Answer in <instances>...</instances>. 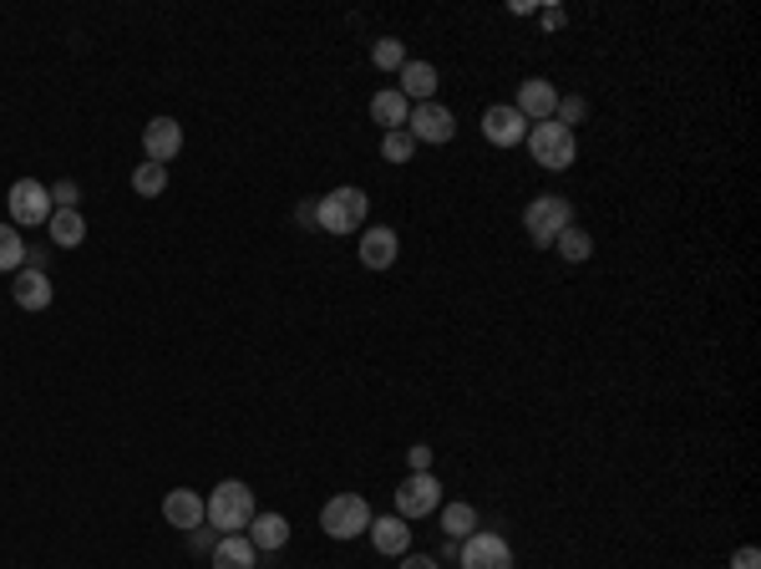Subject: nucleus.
<instances>
[{"instance_id":"obj_1","label":"nucleus","mask_w":761,"mask_h":569,"mask_svg":"<svg viewBox=\"0 0 761 569\" xmlns=\"http://www.w3.org/2000/svg\"><path fill=\"white\" fill-rule=\"evenodd\" d=\"M254 488L239 484V478H224V484L214 488V494L203 498V519H209V529L219 534H244L254 524Z\"/></svg>"},{"instance_id":"obj_2","label":"nucleus","mask_w":761,"mask_h":569,"mask_svg":"<svg viewBox=\"0 0 761 569\" xmlns=\"http://www.w3.org/2000/svg\"><path fill=\"white\" fill-rule=\"evenodd\" d=\"M366 189H331L325 199H315V224H321L325 234H356L361 224H366Z\"/></svg>"},{"instance_id":"obj_3","label":"nucleus","mask_w":761,"mask_h":569,"mask_svg":"<svg viewBox=\"0 0 761 569\" xmlns=\"http://www.w3.org/2000/svg\"><path fill=\"white\" fill-rule=\"evenodd\" d=\"M528 153H534L538 169L564 173L574 158H579V143H574V133L564 122H534V128H528Z\"/></svg>"},{"instance_id":"obj_4","label":"nucleus","mask_w":761,"mask_h":569,"mask_svg":"<svg viewBox=\"0 0 761 569\" xmlns=\"http://www.w3.org/2000/svg\"><path fill=\"white\" fill-rule=\"evenodd\" d=\"M569 224H574V204L564 194H538L534 204L524 209V230H528V240H534L538 250H548V244L559 240Z\"/></svg>"},{"instance_id":"obj_5","label":"nucleus","mask_w":761,"mask_h":569,"mask_svg":"<svg viewBox=\"0 0 761 569\" xmlns=\"http://www.w3.org/2000/svg\"><path fill=\"white\" fill-rule=\"evenodd\" d=\"M371 504L361 494H335L331 504L321 509V529L331 534V539H356V534H366L371 529Z\"/></svg>"},{"instance_id":"obj_6","label":"nucleus","mask_w":761,"mask_h":569,"mask_svg":"<svg viewBox=\"0 0 761 569\" xmlns=\"http://www.w3.org/2000/svg\"><path fill=\"white\" fill-rule=\"evenodd\" d=\"M6 204H11V224H31V230H41V224L57 214L51 189L41 179H16L11 194H6Z\"/></svg>"},{"instance_id":"obj_7","label":"nucleus","mask_w":761,"mask_h":569,"mask_svg":"<svg viewBox=\"0 0 761 569\" xmlns=\"http://www.w3.org/2000/svg\"><path fill=\"white\" fill-rule=\"evenodd\" d=\"M437 509H442V484L432 473H412V478L396 488V514H402L406 524L427 519V514H437Z\"/></svg>"},{"instance_id":"obj_8","label":"nucleus","mask_w":761,"mask_h":569,"mask_svg":"<svg viewBox=\"0 0 761 569\" xmlns=\"http://www.w3.org/2000/svg\"><path fill=\"white\" fill-rule=\"evenodd\" d=\"M406 133L417 138V143H453L457 118H453V108H442V102H417L412 118H406Z\"/></svg>"},{"instance_id":"obj_9","label":"nucleus","mask_w":761,"mask_h":569,"mask_svg":"<svg viewBox=\"0 0 761 569\" xmlns=\"http://www.w3.org/2000/svg\"><path fill=\"white\" fill-rule=\"evenodd\" d=\"M463 569H513V549L503 534L477 529L463 539Z\"/></svg>"},{"instance_id":"obj_10","label":"nucleus","mask_w":761,"mask_h":569,"mask_svg":"<svg viewBox=\"0 0 761 569\" xmlns=\"http://www.w3.org/2000/svg\"><path fill=\"white\" fill-rule=\"evenodd\" d=\"M483 138H488L493 148H518L528 138L524 112L513 108V102H498V108H488V112H483Z\"/></svg>"},{"instance_id":"obj_11","label":"nucleus","mask_w":761,"mask_h":569,"mask_svg":"<svg viewBox=\"0 0 761 569\" xmlns=\"http://www.w3.org/2000/svg\"><path fill=\"white\" fill-rule=\"evenodd\" d=\"M143 153H148V163H173V158L183 153V128H179V118H153L143 128Z\"/></svg>"},{"instance_id":"obj_12","label":"nucleus","mask_w":761,"mask_h":569,"mask_svg":"<svg viewBox=\"0 0 761 569\" xmlns=\"http://www.w3.org/2000/svg\"><path fill=\"white\" fill-rule=\"evenodd\" d=\"M513 108L524 112V122H554L559 92H554V82H544V77H528V82H518V102H513Z\"/></svg>"},{"instance_id":"obj_13","label":"nucleus","mask_w":761,"mask_h":569,"mask_svg":"<svg viewBox=\"0 0 761 569\" xmlns=\"http://www.w3.org/2000/svg\"><path fill=\"white\" fill-rule=\"evenodd\" d=\"M260 549L250 545V534H219L214 549H209V565L214 569H254Z\"/></svg>"},{"instance_id":"obj_14","label":"nucleus","mask_w":761,"mask_h":569,"mask_svg":"<svg viewBox=\"0 0 761 569\" xmlns=\"http://www.w3.org/2000/svg\"><path fill=\"white\" fill-rule=\"evenodd\" d=\"M396 250H402V240H396V230H386V224H376V230L361 234V265L366 270H392L396 265Z\"/></svg>"},{"instance_id":"obj_15","label":"nucleus","mask_w":761,"mask_h":569,"mask_svg":"<svg viewBox=\"0 0 761 569\" xmlns=\"http://www.w3.org/2000/svg\"><path fill=\"white\" fill-rule=\"evenodd\" d=\"M163 519L173 524V529H203V498L193 494V488H173V494L163 498Z\"/></svg>"},{"instance_id":"obj_16","label":"nucleus","mask_w":761,"mask_h":569,"mask_svg":"<svg viewBox=\"0 0 761 569\" xmlns=\"http://www.w3.org/2000/svg\"><path fill=\"white\" fill-rule=\"evenodd\" d=\"M11 295H16V305H21V311H47V305H51V280H47V270H16Z\"/></svg>"},{"instance_id":"obj_17","label":"nucleus","mask_w":761,"mask_h":569,"mask_svg":"<svg viewBox=\"0 0 761 569\" xmlns=\"http://www.w3.org/2000/svg\"><path fill=\"white\" fill-rule=\"evenodd\" d=\"M371 545H376V555H406L412 549V529H406L402 514L371 519Z\"/></svg>"},{"instance_id":"obj_18","label":"nucleus","mask_w":761,"mask_h":569,"mask_svg":"<svg viewBox=\"0 0 761 569\" xmlns=\"http://www.w3.org/2000/svg\"><path fill=\"white\" fill-rule=\"evenodd\" d=\"M396 92H402L406 102H432V92H437V67H432V61H406Z\"/></svg>"},{"instance_id":"obj_19","label":"nucleus","mask_w":761,"mask_h":569,"mask_svg":"<svg viewBox=\"0 0 761 569\" xmlns=\"http://www.w3.org/2000/svg\"><path fill=\"white\" fill-rule=\"evenodd\" d=\"M371 118H376L386 133H402L406 118H412V102H406L396 87H386V92H376V98H371Z\"/></svg>"},{"instance_id":"obj_20","label":"nucleus","mask_w":761,"mask_h":569,"mask_svg":"<svg viewBox=\"0 0 761 569\" xmlns=\"http://www.w3.org/2000/svg\"><path fill=\"white\" fill-rule=\"evenodd\" d=\"M244 534H250L254 549H285L290 545V519L285 514H254V524Z\"/></svg>"},{"instance_id":"obj_21","label":"nucleus","mask_w":761,"mask_h":569,"mask_svg":"<svg viewBox=\"0 0 761 569\" xmlns=\"http://www.w3.org/2000/svg\"><path fill=\"white\" fill-rule=\"evenodd\" d=\"M47 234H51V244H61V250H77V244L87 240L82 209H57V214L47 219Z\"/></svg>"},{"instance_id":"obj_22","label":"nucleus","mask_w":761,"mask_h":569,"mask_svg":"<svg viewBox=\"0 0 761 569\" xmlns=\"http://www.w3.org/2000/svg\"><path fill=\"white\" fill-rule=\"evenodd\" d=\"M26 270V240L16 234V224H0V275Z\"/></svg>"},{"instance_id":"obj_23","label":"nucleus","mask_w":761,"mask_h":569,"mask_svg":"<svg viewBox=\"0 0 761 569\" xmlns=\"http://www.w3.org/2000/svg\"><path fill=\"white\" fill-rule=\"evenodd\" d=\"M442 534H447V539H467V534H477V509L473 504H447V509H442Z\"/></svg>"},{"instance_id":"obj_24","label":"nucleus","mask_w":761,"mask_h":569,"mask_svg":"<svg viewBox=\"0 0 761 569\" xmlns=\"http://www.w3.org/2000/svg\"><path fill=\"white\" fill-rule=\"evenodd\" d=\"M554 250H559L569 265H579V260H589L595 255V240H589V230H579V224H569V230L554 240Z\"/></svg>"},{"instance_id":"obj_25","label":"nucleus","mask_w":761,"mask_h":569,"mask_svg":"<svg viewBox=\"0 0 761 569\" xmlns=\"http://www.w3.org/2000/svg\"><path fill=\"white\" fill-rule=\"evenodd\" d=\"M132 189L143 199H158L168 189V169L163 163H138V173H132Z\"/></svg>"},{"instance_id":"obj_26","label":"nucleus","mask_w":761,"mask_h":569,"mask_svg":"<svg viewBox=\"0 0 761 569\" xmlns=\"http://www.w3.org/2000/svg\"><path fill=\"white\" fill-rule=\"evenodd\" d=\"M371 61H376L380 72H402V67H406V47L396 37H380L376 47H371Z\"/></svg>"},{"instance_id":"obj_27","label":"nucleus","mask_w":761,"mask_h":569,"mask_svg":"<svg viewBox=\"0 0 761 569\" xmlns=\"http://www.w3.org/2000/svg\"><path fill=\"white\" fill-rule=\"evenodd\" d=\"M412 153H417V138L406 133V128L380 138V158H386V163H412Z\"/></svg>"},{"instance_id":"obj_28","label":"nucleus","mask_w":761,"mask_h":569,"mask_svg":"<svg viewBox=\"0 0 761 569\" xmlns=\"http://www.w3.org/2000/svg\"><path fill=\"white\" fill-rule=\"evenodd\" d=\"M584 112H589V102H584V98H559V108H554V118H559L564 128H569V133H574V122H579Z\"/></svg>"},{"instance_id":"obj_29","label":"nucleus","mask_w":761,"mask_h":569,"mask_svg":"<svg viewBox=\"0 0 761 569\" xmlns=\"http://www.w3.org/2000/svg\"><path fill=\"white\" fill-rule=\"evenodd\" d=\"M51 204H57V209H77V183H51Z\"/></svg>"},{"instance_id":"obj_30","label":"nucleus","mask_w":761,"mask_h":569,"mask_svg":"<svg viewBox=\"0 0 761 569\" xmlns=\"http://www.w3.org/2000/svg\"><path fill=\"white\" fill-rule=\"evenodd\" d=\"M731 569H761V555H757V545H741L737 555H731Z\"/></svg>"},{"instance_id":"obj_31","label":"nucleus","mask_w":761,"mask_h":569,"mask_svg":"<svg viewBox=\"0 0 761 569\" xmlns=\"http://www.w3.org/2000/svg\"><path fill=\"white\" fill-rule=\"evenodd\" d=\"M406 458H412V473H432V448H427V443H417Z\"/></svg>"},{"instance_id":"obj_32","label":"nucleus","mask_w":761,"mask_h":569,"mask_svg":"<svg viewBox=\"0 0 761 569\" xmlns=\"http://www.w3.org/2000/svg\"><path fill=\"white\" fill-rule=\"evenodd\" d=\"M402 559H406L402 569H442V565H437V559H432V555H402Z\"/></svg>"}]
</instances>
